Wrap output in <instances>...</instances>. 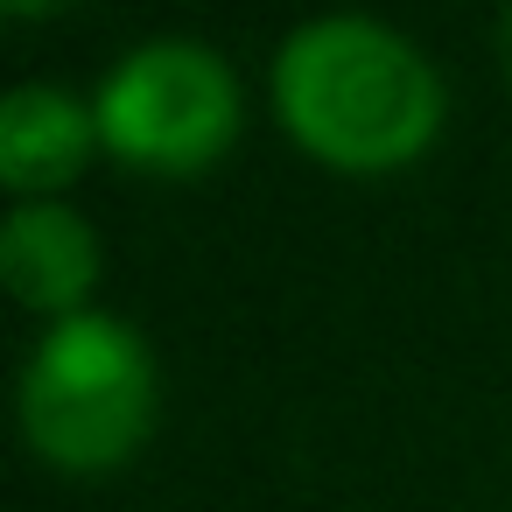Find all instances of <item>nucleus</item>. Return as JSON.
Listing matches in <instances>:
<instances>
[{
    "label": "nucleus",
    "instance_id": "1",
    "mask_svg": "<svg viewBox=\"0 0 512 512\" xmlns=\"http://www.w3.org/2000/svg\"><path fill=\"white\" fill-rule=\"evenodd\" d=\"M274 113L316 162L344 176H386L435 148L442 78L407 36L358 15H330L281 43Z\"/></svg>",
    "mask_w": 512,
    "mask_h": 512
},
{
    "label": "nucleus",
    "instance_id": "2",
    "mask_svg": "<svg viewBox=\"0 0 512 512\" xmlns=\"http://www.w3.org/2000/svg\"><path fill=\"white\" fill-rule=\"evenodd\" d=\"M22 428L57 470H120L155 428V358L120 316H64L22 372Z\"/></svg>",
    "mask_w": 512,
    "mask_h": 512
},
{
    "label": "nucleus",
    "instance_id": "3",
    "mask_svg": "<svg viewBox=\"0 0 512 512\" xmlns=\"http://www.w3.org/2000/svg\"><path fill=\"white\" fill-rule=\"evenodd\" d=\"M92 113L99 141L120 162L148 176H204L239 134V78L218 50L190 36H155L106 71Z\"/></svg>",
    "mask_w": 512,
    "mask_h": 512
},
{
    "label": "nucleus",
    "instance_id": "4",
    "mask_svg": "<svg viewBox=\"0 0 512 512\" xmlns=\"http://www.w3.org/2000/svg\"><path fill=\"white\" fill-rule=\"evenodd\" d=\"M99 148V113L64 85H22L0 99V183L22 204H57V190L78 183Z\"/></svg>",
    "mask_w": 512,
    "mask_h": 512
},
{
    "label": "nucleus",
    "instance_id": "5",
    "mask_svg": "<svg viewBox=\"0 0 512 512\" xmlns=\"http://www.w3.org/2000/svg\"><path fill=\"white\" fill-rule=\"evenodd\" d=\"M0 281L22 309H43L50 323L85 316V295L99 281V239L64 204H15L0 225Z\"/></svg>",
    "mask_w": 512,
    "mask_h": 512
},
{
    "label": "nucleus",
    "instance_id": "6",
    "mask_svg": "<svg viewBox=\"0 0 512 512\" xmlns=\"http://www.w3.org/2000/svg\"><path fill=\"white\" fill-rule=\"evenodd\" d=\"M498 50H505V71H512V15L498 22Z\"/></svg>",
    "mask_w": 512,
    "mask_h": 512
}]
</instances>
